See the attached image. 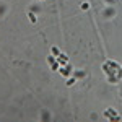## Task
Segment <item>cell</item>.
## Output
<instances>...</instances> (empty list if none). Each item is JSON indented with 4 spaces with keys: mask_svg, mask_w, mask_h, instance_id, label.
I'll return each instance as SVG.
<instances>
[{
    "mask_svg": "<svg viewBox=\"0 0 122 122\" xmlns=\"http://www.w3.org/2000/svg\"><path fill=\"white\" fill-rule=\"evenodd\" d=\"M75 81H76V78H75V76H73V75H72V76H68V78H67V86H73V85H75Z\"/></svg>",
    "mask_w": 122,
    "mask_h": 122,
    "instance_id": "30bf717a",
    "label": "cell"
},
{
    "mask_svg": "<svg viewBox=\"0 0 122 122\" xmlns=\"http://www.w3.org/2000/svg\"><path fill=\"white\" fill-rule=\"evenodd\" d=\"M29 10H31L33 13H36V15H38V13H41V11H42V7L39 5L38 2H33V3L29 5Z\"/></svg>",
    "mask_w": 122,
    "mask_h": 122,
    "instance_id": "7a4b0ae2",
    "label": "cell"
},
{
    "mask_svg": "<svg viewBox=\"0 0 122 122\" xmlns=\"http://www.w3.org/2000/svg\"><path fill=\"white\" fill-rule=\"evenodd\" d=\"M59 68H60V64H59V62H56V64L51 65V70H52V72H59Z\"/></svg>",
    "mask_w": 122,
    "mask_h": 122,
    "instance_id": "7c38bea8",
    "label": "cell"
},
{
    "mask_svg": "<svg viewBox=\"0 0 122 122\" xmlns=\"http://www.w3.org/2000/svg\"><path fill=\"white\" fill-rule=\"evenodd\" d=\"M119 80H121V78L117 76V73H116V75H109V76H107V81H109V83H117Z\"/></svg>",
    "mask_w": 122,
    "mask_h": 122,
    "instance_id": "8992f818",
    "label": "cell"
},
{
    "mask_svg": "<svg viewBox=\"0 0 122 122\" xmlns=\"http://www.w3.org/2000/svg\"><path fill=\"white\" fill-rule=\"evenodd\" d=\"M80 8H81V10H88V8H90V3H88L86 0H83L81 5H80Z\"/></svg>",
    "mask_w": 122,
    "mask_h": 122,
    "instance_id": "4fadbf2b",
    "label": "cell"
},
{
    "mask_svg": "<svg viewBox=\"0 0 122 122\" xmlns=\"http://www.w3.org/2000/svg\"><path fill=\"white\" fill-rule=\"evenodd\" d=\"M41 119H42V121H51V114H49V111L44 109V111L41 112Z\"/></svg>",
    "mask_w": 122,
    "mask_h": 122,
    "instance_id": "ba28073f",
    "label": "cell"
},
{
    "mask_svg": "<svg viewBox=\"0 0 122 122\" xmlns=\"http://www.w3.org/2000/svg\"><path fill=\"white\" fill-rule=\"evenodd\" d=\"M57 62H59L60 65H65V64H68V57H67L65 54H62V52H60V54L57 56Z\"/></svg>",
    "mask_w": 122,
    "mask_h": 122,
    "instance_id": "3957f363",
    "label": "cell"
},
{
    "mask_svg": "<svg viewBox=\"0 0 122 122\" xmlns=\"http://www.w3.org/2000/svg\"><path fill=\"white\" fill-rule=\"evenodd\" d=\"M116 13H117V11H116V8H114L112 5H106L104 10H103V16L104 18H114Z\"/></svg>",
    "mask_w": 122,
    "mask_h": 122,
    "instance_id": "6da1fadb",
    "label": "cell"
},
{
    "mask_svg": "<svg viewBox=\"0 0 122 122\" xmlns=\"http://www.w3.org/2000/svg\"><path fill=\"white\" fill-rule=\"evenodd\" d=\"M7 10H8V7H7V3H5V2H0V18H3V16H5Z\"/></svg>",
    "mask_w": 122,
    "mask_h": 122,
    "instance_id": "277c9868",
    "label": "cell"
},
{
    "mask_svg": "<svg viewBox=\"0 0 122 122\" xmlns=\"http://www.w3.org/2000/svg\"><path fill=\"white\" fill-rule=\"evenodd\" d=\"M51 54H52V56H59V54H60V49H59V47H57V46H52V47H51Z\"/></svg>",
    "mask_w": 122,
    "mask_h": 122,
    "instance_id": "8fae6325",
    "label": "cell"
},
{
    "mask_svg": "<svg viewBox=\"0 0 122 122\" xmlns=\"http://www.w3.org/2000/svg\"><path fill=\"white\" fill-rule=\"evenodd\" d=\"M56 62H57V57L56 56H52V54L47 56V64H49V65H52V64H56Z\"/></svg>",
    "mask_w": 122,
    "mask_h": 122,
    "instance_id": "9c48e42d",
    "label": "cell"
},
{
    "mask_svg": "<svg viewBox=\"0 0 122 122\" xmlns=\"http://www.w3.org/2000/svg\"><path fill=\"white\" fill-rule=\"evenodd\" d=\"M28 20L31 21V23H36V21H38V18H36V13H33V11L29 10V11H28Z\"/></svg>",
    "mask_w": 122,
    "mask_h": 122,
    "instance_id": "52a82bcc",
    "label": "cell"
},
{
    "mask_svg": "<svg viewBox=\"0 0 122 122\" xmlns=\"http://www.w3.org/2000/svg\"><path fill=\"white\" fill-rule=\"evenodd\" d=\"M41 2H46V0H41Z\"/></svg>",
    "mask_w": 122,
    "mask_h": 122,
    "instance_id": "5bb4252c",
    "label": "cell"
},
{
    "mask_svg": "<svg viewBox=\"0 0 122 122\" xmlns=\"http://www.w3.org/2000/svg\"><path fill=\"white\" fill-rule=\"evenodd\" d=\"M72 75L78 80V78H85V76H86V73H85L83 70H73V72H72Z\"/></svg>",
    "mask_w": 122,
    "mask_h": 122,
    "instance_id": "5b68a950",
    "label": "cell"
}]
</instances>
